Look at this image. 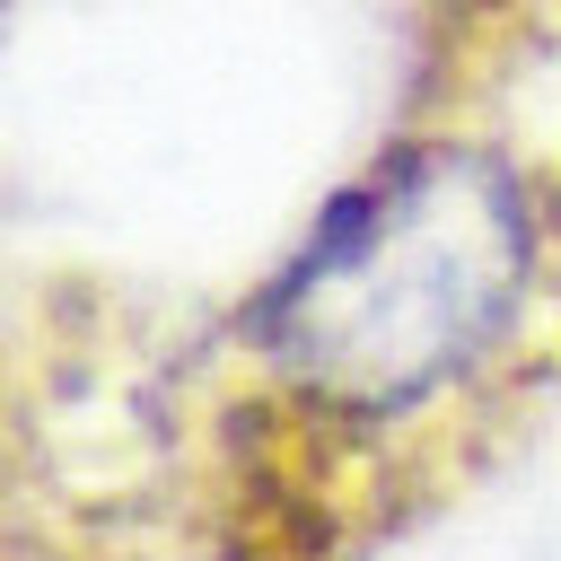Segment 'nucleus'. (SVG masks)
<instances>
[{
  "mask_svg": "<svg viewBox=\"0 0 561 561\" xmlns=\"http://www.w3.org/2000/svg\"><path fill=\"white\" fill-rule=\"evenodd\" d=\"M543 298V210L491 149L430 140L324 210L272 289L280 377L342 421H412L491 377Z\"/></svg>",
  "mask_w": 561,
  "mask_h": 561,
  "instance_id": "nucleus-1",
  "label": "nucleus"
}]
</instances>
